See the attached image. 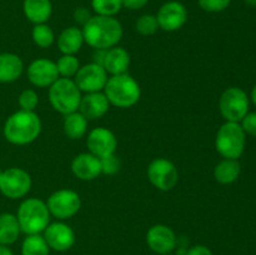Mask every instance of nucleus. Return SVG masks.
<instances>
[{
    "label": "nucleus",
    "instance_id": "f257e3e1",
    "mask_svg": "<svg viewBox=\"0 0 256 255\" xmlns=\"http://www.w3.org/2000/svg\"><path fill=\"white\" fill-rule=\"evenodd\" d=\"M84 42L95 50L116 46L122 38V26L114 16L94 15L82 26Z\"/></svg>",
    "mask_w": 256,
    "mask_h": 255
},
{
    "label": "nucleus",
    "instance_id": "f03ea898",
    "mask_svg": "<svg viewBox=\"0 0 256 255\" xmlns=\"http://www.w3.org/2000/svg\"><path fill=\"white\" fill-rule=\"evenodd\" d=\"M42 128V120L36 112L19 110L5 122L4 136L14 145H28L39 138Z\"/></svg>",
    "mask_w": 256,
    "mask_h": 255
},
{
    "label": "nucleus",
    "instance_id": "7ed1b4c3",
    "mask_svg": "<svg viewBox=\"0 0 256 255\" xmlns=\"http://www.w3.org/2000/svg\"><path fill=\"white\" fill-rule=\"evenodd\" d=\"M104 94L112 105L118 108H132L142 96V89L136 80L128 72L108 78Z\"/></svg>",
    "mask_w": 256,
    "mask_h": 255
},
{
    "label": "nucleus",
    "instance_id": "20e7f679",
    "mask_svg": "<svg viewBox=\"0 0 256 255\" xmlns=\"http://www.w3.org/2000/svg\"><path fill=\"white\" fill-rule=\"evenodd\" d=\"M20 230L26 235L40 234L50 224V212L46 202L38 198L25 199L18 209Z\"/></svg>",
    "mask_w": 256,
    "mask_h": 255
},
{
    "label": "nucleus",
    "instance_id": "39448f33",
    "mask_svg": "<svg viewBox=\"0 0 256 255\" xmlns=\"http://www.w3.org/2000/svg\"><path fill=\"white\" fill-rule=\"evenodd\" d=\"M49 100L56 112L68 115L79 109L82 92L72 79L59 78L52 86H49Z\"/></svg>",
    "mask_w": 256,
    "mask_h": 255
},
{
    "label": "nucleus",
    "instance_id": "423d86ee",
    "mask_svg": "<svg viewBox=\"0 0 256 255\" xmlns=\"http://www.w3.org/2000/svg\"><path fill=\"white\" fill-rule=\"evenodd\" d=\"M215 148L224 159L238 160L245 149V132L239 122H226L218 130Z\"/></svg>",
    "mask_w": 256,
    "mask_h": 255
},
{
    "label": "nucleus",
    "instance_id": "0eeeda50",
    "mask_svg": "<svg viewBox=\"0 0 256 255\" xmlns=\"http://www.w3.org/2000/svg\"><path fill=\"white\" fill-rule=\"evenodd\" d=\"M32 176L22 168H9L2 170L0 176V192L9 199L24 198L32 189Z\"/></svg>",
    "mask_w": 256,
    "mask_h": 255
},
{
    "label": "nucleus",
    "instance_id": "6e6552de",
    "mask_svg": "<svg viewBox=\"0 0 256 255\" xmlns=\"http://www.w3.org/2000/svg\"><path fill=\"white\" fill-rule=\"evenodd\" d=\"M219 109L226 122H242L249 110L248 95L240 88H229L220 96Z\"/></svg>",
    "mask_w": 256,
    "mask_h": 255
},
{
    "label": "nucleus",
    "instance_id": "1a4fd4ad",
    "mask_svg": "<svg viewBox=\"0 0 256 255\" xmlns=\"http://www.w3.org/2000/svg\"><path fill=\"white\" fill-rule=\"evenodd\" d=\"M46 205L50 215H54L60 220H65L78 214L82 208V199L74 190L60 189L48 198Z\"/></svg>",
    "mask_w": 256,
    "mask_h": 255
},
{
    "label": "nucleus",
    "instance_id": "9d476101",
    "mask_svg": "<svg viewBox=\"0 0 256 255\" xmlns=\"http://www.w3.org/2000/svg\"><path fill=\"white\" fill-rule=\"evenodd\" d=\"M148 179L156 189L169 192L178 184L179 172L174 162L165 158H158L148 168Z\"/></svg>",
    "mask_w": 256,
    "mask_h": 255
},
{
    "label": "nucleus",
    "instance_id": "9b49d317",
    "mask_svg": "<svg viewBox=\"0 0 256 255\" xmlns=\"http://www.w3.org/2000/svg\"><path fill=\"white\" fill-rule=\"evenodd\" d=\"M74 78L75 84L78 85L80 92L88 94V92H98L104 90L108 82V72L102 65L90 62L84 66H80Z\"/></svg>",
    "mask_w": 256,
    "mask_h": 255
},
{
    "label": "nucleus",
    "instance_id": "f8f14e48",
    "mask_svg": "<svg viewBox=\"0 0 256 255\" xmlns=\"http://www.w3.org/2000/svg\"><path fill=\"white\" fill-rule=\"evenodd\" d=\"M159 29L164 32H176L188 22V10L180 2H168L162 5L156 14Z\"/></svg>",
    "mask_w": 256,
    "mask_h": 255
},
{
    "label": "nucleus",
    "instance_id": "ddd939ff",
    "mask_svg": "<svg viewBox=\"0 0 256 255\" xmlns=\"http://www.w3.org/2000/svg\"><path fill=\"white\" fill-rule=\"evenodd\" d=\"M146 244L156 254L168 255L176 246V235L168 225H152L146 232Z\"/></svg>",
    "mask_w": 256,
    "mask_h": 255
},
{
    "label": "nucleus",
    "instance_id": "4468645a",
    "mask_svg": "<svg viewBox=\"0 0 256 255\" xmlns=\"http://www.w3.org/2000/svg\"><path fill=\"white\" fill-rule=\"evenodd\" d=\"M86 146L89 152L102 159L108 155L115 154V150L118 148V139L114 132L108 128H95L88 135Z\"/></svg>",
    "mask_w": 256,
    "mask_h": 255
},
{
    "label": "nucleus",
    "instance_id": "2eb2a0df",
    "mask_svg": "<svg viewBox=\"0 0 256 255\" xmlns=\"http://www.w3.org/2000/svg\"><path fill=\"white\" fill-rule=\"evenodd\" d=\"M28 79L38 88H49L59 79L56 64L49 59H36L28 66Z\"/></svg>",
    "mask_w": 256,
    "mask_h": 255
},
{
    "label": "nucleus",
    "instance_id": "dca6fc26",
    "mask_svg": "<svg viewBox=\"0 0 256 255\" xmlns=\"http://www.w3.org/2000/svg\"><path fill=\"white\" fill-rule=\"evenodd\" d=\"M44 239L50 249L55 252H66L74 245L75 232L65 222H52L44 230Z\"/></svg>",
    "mask_w": 256,
    "mask_h": 255
},
{
    "label": "nucleus",
    "instance_id": "f3484780",
    "mask_svg": "<svg viewBox=\"0 0 256 255\" xmlns=\"http://www.w3.org/2000/svg\"><path fill=\"white\" fill-rule=\"evenodd\" d=\"M72 172L78 179L90 182L102 174V162L100 158L92 152H82L76 155L72 162Z\"/></svg>",
    "mask_w": 256,
    "mask_h": 255
},
{
    "label": "nucleus",
    "instance_id": "a211bd4d",
    "mask_svg": "<svg viewBox=\"0 0 256 255\" xmlns=\"http://www.w3.org/2000/svg\"><path fill=\"white\" fill-rule=\"evenodd\" d=\"M110 102L104 92H88L82 96L79 105V112L84 115L85 119L96 120L104 116L109 112Z\"/></svg>",
    "mask_w": 256,
    "mask_h": 255
},
{
    "label": "nucleus",
    "instance_id": "6ab92c4d",
    "mask_svg": "<svg viewBox=\"0 0 256 255\" xmlns=\"http://www.w3.org/2000/svg\"><path fill=\"white\" fill-rule=\"evenodd\" d=\"M130 65V54L124 48L114 46L105 52L102 68L110 75L125 74Z\"/></svg>",
    "mask_w": 256,
    "mask_h": 255
},
{
    "label": "nucleus",
    "instance_id": "aec40b11",
    "mask_svg": "<svg viewBox=\"0 0 256 255\" xmlns=\"http://www.w3.org/2000/svg\"><path fill=\"white\" fill-rule=\"evenodd\" d=\"M24 72V62L14 52L0 54V82H12L19 79Z\"/></svg>",
    "mask_w": 256,
    "mask_h": 255
},
{
    "label": "nucleus",
    "instance_id": "412c9836",
    "mask_svg": "<svg viewBox=\"0 0 256 255\" xmlns=\"http://www.w3.org/2000/svg\"><path fill=\"white\" fill-rule=\"evenodd\" d=\"M22 10L29 22L32 24H45L52 14L50 0H24Z\"/></svg>",
    "mask_w": 256,
    "mask_h": 255
},
{
    "label": "nucleus",
    "instance_id": "4be33fe9",
    "mask_svg": "<svg viewBox=\"0 0 256 255\" xmlns=\"http://www.w3.org/2000/svg\"><path fill=\"white\" fill-rule=\"evenodd\" d=\"M82 30L78 26H69L60 32L58 38V48L62 54L75 55L84 44Z\"/></svg>",
    "mask_w": 256,
    "mask_h": 255
},
{
    "label": "nucleus",
    "instance_id": "5701e85b",
    "mask_svg": "<svg viewBox=\"0 0 256 255\" xmlns=\"http://www.w3.org/2000/svg\"><path fill=\"white\" fill-rule=\"evenodd\" d=\"M20 225L18 222L16 215H12L10 212H2L0 214V244L2 245H12L19 238Z\"/></svg>",
    "mask_w": 256,
    "mask_h": 255
},
{
    "label": "nucleus",
    "instance_id": "b1692460",
    "mask_svg": "<svg viewBox=\"0 0 256 255\" xmlns=\"http://www.w3.org/2000/svg\"><path fill=\"white\" fill-rule=\"evenodd\" d=\"M62 128H64L65 135L69 139H82L88 132V120L80 112H70V114L65 115Z\"/></svg>",
    "mask_w": 256,
    "mask_h": 255
},
{
    "label": "nucleus",
    "instance_id": "393cba45",
    "mask_svg": "<svg viewBox=\"0 0 256 255\" xmlns=\"http://www.w3.org/2000/svg\"><path fill=\"white\" fill-rule=\"evenodd\" d=\"M242 168L238 160L235 159H224L215 166L214 178L220 184H232L239 178Z\"/></svg>",
    "mask_w": 256,
    "mask_h": 255
},
{
    "label": "nucleus",
    "instance_id": "a878e982",
    "mask_svg": "<svg viewBox=\"0 0 256 255\" xmlns=\"http://www.w3.org/2000/svg\"><path fill=\"white\" fill-rule=\"evenodd\" d=\"M50 248L40 234L28 235L22 245V255H49Z\"/></svg>",
    "mask_w": 256,
    "mask_h": 255
},
{
    "label": "nucleus",
    "instance_id": "bb28decb",
    "mask_svg": "<svg viewBox=\"0 0 256 255\" xmlns=\"http://www.w3.org/2000/svg\"><path fill=\"white\" fill-rule=\"evenodd\" d=\"M32 42L39 48H49L54 44L55 34L52 28L46 24H36L32 28Z\"/></svg>",
    "mask_w": 256,
    "mask_h": 255
},
{
    "label": "nucleus",
    "instance_id": "cd10ccee",
    "mask_svg": "<svg viewBox=\"0 0 256 255\" xmlns=\"http://www.w3.org/2000/svg\"><path fill=\"white\" fill-rule=\"evenodd\" d=\"M56 69L59 76L62 78H72L76 75L78 70L80 69V62L75 55L62 54L56 62Z\"/></svg>",
    "mask_w": 256,
    "mask_h": 255
},
{
    "label": "nucleus",
    "instance_id": "c85d7f7f",
    "mask_svg": "<svg viewBox=\"0 0 256 255\" xmlns=\"http://www.w3.org/2000/svg\"><path fill=\"white\" fill-rule=\"evenodd\" d=\"M92 8L96 15L115 16L122 9V0H92Z\"/></svg>",
    "mask_w": 256,
    "mask_h": 255
},
{
    "label": "nucleus",
    "instance_id": "c756f323",
    "mask_svg": "<svg viewBox=\"0 0 256 255\" xmlns=\"http://www.w3.org/2000/svg\"><path fill=\"white\" fill-rule=\"evenodd\" d=\"M135 29L140 35L149 36V35L155 34L159 29V22H158L156 15L144 14L136 20L135 22Z\"/></svg>",
    "mask_w": 256,
    "mask_h": 255
},
{
    "label": "nucleus",
    "instance_id": "7c9ffc66",
    "mask_svg": "<svg viewBox=\"0 0 256 255\" xmlns=\"http://www.w3.org/2000/svg\"><path fill=\"white\" fill-rule=\"evenodd\" d=\"M18 102H19L20 110H25V112H34L36 109L38 104H39V96L38 92L32 89H25L20 92L19 98H18Z\"/></svg>",
    "mask_w": 256,
    "mask_h": 255
},
{
    "label": "nucleus",
    "instance_id": "2f4dec72",
    "mask_svg": "<svg viewBox=\"0 0 256 255\" xmlns=\"http://www.w3.org/2000/svg\"><path fill=\"white\" fill-rule=\"evenodd\" d=\"M100 162H102V174L105 175L118 174L122 168V162H120L119 156H116L115 154L102 158Z\"/></svg>",
    "mask_w": 256,
    "mask_h": 255
},
{
    "label": "nucleus",
    "instance_id": "473e14b6",
    "mask_svg": "<svg viewBox=\"0 0 256 255\" xmlns=\"http://www.w3.org/2000/svg\"><path fill=\"white\" fill-rule=\"evenodd\" d=\"M232 0H198V4L204 12H220L226 9Z\"/></svg>",
    "mask_w": 256,
    "mask_h": 255
},
{
    "label": "nucleus",
    "instance_id": "72a5a7b5",
    "mask_svg": "<svg viewBox=\"0 0 256 255\" xmlns=\"http://www.w3.org/2000/svg\"><path fill=\"white\" fill-rule=\"evenodd\" d=\"M242 128L245 132L256 136V112H250L242 118Z\"/></svg>",
    "mask_w": 256,
    "mask_h": 255
},
{
    "label": "nucleus",
    "instance_id": "f704fd0d",
    "mask_svg": "<svg viewBox=\"0 0 256 255\" xmlns=\"http://www.w3.org/2000/svg\"><path fill=\"white\" fill-rule=\"evenodd\" d=\"M92 16V15H90V12L86 9V8H78V9L74 12L75 22L82 24V26L86 24L88 20H89Z\"/></svg>",
    "mask_w": 256,
    "mask_h": 255
},
{
    "label": "nucleus",
    "instance_id": "c9c22d12",
    "mask_svg": "<svg viewBox=\"0 0 256 255\" xmlns=\"http://www.w3.org/2000/svg\"><path fill=\"white\" fill-rule=\"evenodd\" d=\"M122 8H126L130 10H139L142 9L149 2V0H122Z\"/></svg>",
    "mask_w": 256,
    "mask_h": 255
},
{
    "label": "nucleus",
    "instance_id": "e433bc0d",
    "mask_svg": "<svg viewBox=\"0 0 256 255\" xmlns=\"http://www.w3.org/2000/svg\"><path fill=\"white\" fill-rule=\"evenodd\" d=\"M186 255H212V252L205 245H194L188 250Z\"/></svg>",
    "mask_w": 256,
    "mask_h": 255
},
{
    "label": "nucleus",
    "instance_id": "4c0bfd02",
    "mask_svg": "<svg viewBox=\"0 0 256 255\" xmlns=\"http://www.w3.org/2000/svg\"><path fill=\"white\" fill-rule=\"evenodd\" d=\"M0 255H14V252L8 245L0 244Z\"/></svg>",
    "mask_w": 256,
    "mask_h": 255
},
{
    "label": "nucleus",
    "instance_id": "58836bf2",
    "mask_svg": "<svg viewBox=\"0 0 256 255\" xmlns=\"http://www.w3.org/2000/svg\"><path fill=\"white\" fill-rule=\"evenodd\" d=\"M252 102H254V104L256 105V85L252 92Z\"/></svg>",
    "mask_w": 256,
    "mask_h": 255
},
{
    "label": "nucleus",
    "instance_id": "ea45409f",
    "mask_svg": "<svg viewBox=\"0 0 256 255\" xmlns=\"http://www.w3.org/2000/svg\"><path fill=\"white\" fill-rule=\"evenodd\" d=\"M245 2H246V4L252 5V6H255L256 5V0H245Z\"/></svg>",
    "mask_w": 256,
    "mask_h": 255
},
{
    "label": "nucleus",
    "instance_id": "a19ab883",
    "mask_svg": "<svg viewBox=\"0 0 256 255\" xmlns=\"http://www.w3.org/2000/svg\"><path fill=\"white\" fill-rule=\"evenodd\" d=\"M2 170L0 169V176H2Z\"/></svg>",
    "mask_w": 256,
    "mask_h": 255
},
{
    "label": "nucleus",
    "instance_id": "79ce46f5",
    "mask_svg": "<svg viewBox=\"0 0 256 255\" xmlns=\"http://www.w3.org/2000/svg\"><path fill=\"white\" fill-rule=\"evenodd\" d=\"M168 255H172V254H168Z\"/></svg>",
    "mask_w": 256,
    "mask_h": 255
}]
</instances>
